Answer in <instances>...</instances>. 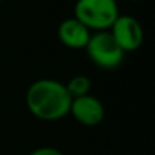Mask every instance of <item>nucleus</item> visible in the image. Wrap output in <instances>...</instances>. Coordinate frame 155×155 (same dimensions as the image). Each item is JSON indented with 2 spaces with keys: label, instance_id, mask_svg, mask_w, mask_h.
<instances>
[{
  "label": "nucleus",
  "instance_id": "1",
  "mask_svg": "<svg viewBox=\"0 0 155 155\" xmlns=\"http://www.w3.org/2000/svg\"><path fill=\"white\" fill-rule=\"evenodd\" d=\"M71 97L65 84L55 79L35 81L26 93V105L29 111L40 120L53 122L70 113Z\"/></svg>",
  "mask_w": 155,
  "mask_h": 155
},
{
  "label": "nucleus",
  "instance_id": "2",
  "mask_svg": "<svg viewBox=\"0 0 155 155\" xmlns=\"http://www.w3.org/2000/svg\"><path fill=\"white\" fill-rule=\"evenodd\" d=\"M119 17L116 0H78L74 5V18L88 31H108Z\"/></svg>",
  "mask_w": 155,
  "mask_h": 155
},
{
  "label": "nucleus",
  "instance_id": "3",
  "mask_svg": "<svg viewBox=\"0 0 155 155\" xmlns=\"http://www.w3.org/2000/svg\"><path fill=\"white\" fill-rule=\"evenodd\" d=\"M85 49L91 62L101 68H114L123 61L125 56V52L117 46L108 31L94 32L90 37Z\"/></svg>",
  "mask_w": 155,
  "mask_h": 155
},
{
  "label": "nucleus",
  "instance_id": "4",
  "mask_svg": "<svg viewBox=\"0 0 155 155\" xmlns=\"http://www.w3.org/2000/svg\"><path fill=\"white\" fill-rule=\"evenodd\" d=\"M110 29L111 37L123 52H134L141 47L144 34L143 28L134 17L119 15Z\"/></svg>",
  "mask_w": 155,
  "mask_h": 155
},
{
  "label": "nucleus",
  "instance_id": "5",
  "mask_svg": "<svg viewBox=\"0 0 155 155\" xmlns=\"http://www.w3.org/2000/svg\"><path fill=\"white\" fill-rule=\"evenodd\" d=\"M70 113L76 119V122H79L81 125L96 126L104 120L105 108L99 99L87 94V96L76 97L71 101Z\"/></svg>",
  "mask_w": 155,
  "mask_h": 155
},
{
  "label": "nucleus",
  "instance_id": "6",
  "mask_svg": "<svg viewBox=\"0 0 155 155\" xmlns=\"http://www.w3.org/2000/svg\"><path fill=\"white\" fill-rule=\"evenodd\" d=\"M90 37V31L74 17L64 20L58 28L59 41L70 49H85Z\"/></svg>",
  "mask_w": 155,
  "mask_h": 155
},
{
  "label": "nucleus",
  "instance_id": "7",
  "mask_svg": "<svg viewBox=\"0 0 155 155\" xmlns=\"http://www.w3.org/2000/svg\"><path fill=\"white\" fill-rule=\"evenodd\" d=\"M65 88L70 94L71 99H76V97H82V96H87L90 93V88H91V81L88 79L87 76H74L68 81V84H65Z\"/></svg>",
  "mask_w": 155,
  "mask_h": 155
},
{
  "label": "nucleus",
  "instance_id": "8",
  "mask_svg": "<svg viewBox=\"0 0 155 155\" xmlns=\"http://www.w3.org/2000/svg\"><path fill=\"white\" fill-rule=\"evenodd\" d=\"M31 155H62V153L58 149H53V147H38Z\"/></svg>",
  "mask_w": 155,
  "mask_h": 155
},
{
  "label": "nucleus",
  "instance_id": "9",
  "mask_svg": "<svg viewBox=\"0 0 155 155\" xmlns=\"http://www.w3.org/2000/svg\"><path fill=\"white\" fill-rule=\"evenodd\" d=\"M0 2H3V0H0Z\"/></svg>",
  "mask_w": 155,
  "mask_h": 155
}]
</instances>
